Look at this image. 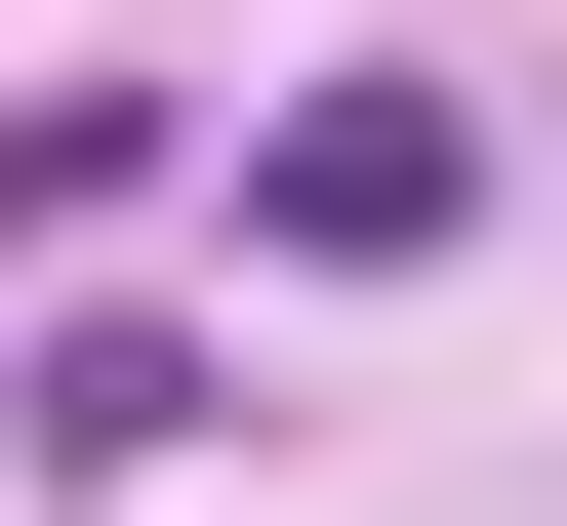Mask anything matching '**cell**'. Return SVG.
<instances>
[{
	"mask_svg": "<svg viewBox=\"0 0 567 526\" xmlns=\"http://www.w3.org/2000/svg\"><path fill=\"white\" fill-rule=\"evenodd\" d=\"M446 203H486V122H446V82H324V122L244 163V244H324V283H405Z\"/></svg>",
	"mask_w": 567,
	"mask_h": 526,
	"instance_id": "6da1fadb",
	"label": "cell"
}]
</instances>
